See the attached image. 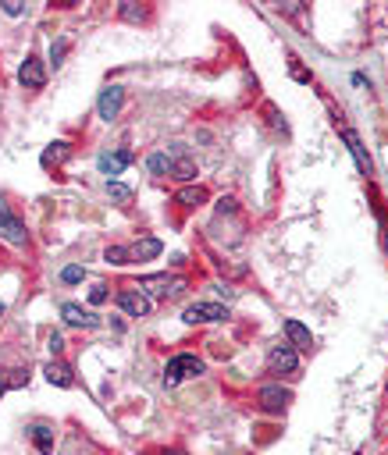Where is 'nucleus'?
I'll return each mask as SVG.
<instances>
[{
  "label": "nucleus",
  "mask_w": 388,
  "mask_h": 455,
  "mask_svg": "<svg viewBox=\"0 0 388 455\" xmlns=\"http://www.w3.org/2000/svg\"><path fill=\"white\" fill-rule=\"evenodd\" d=\"M161 256V242L157 238H143L139 246H132V260H154Z\"/></svg>",
  "instance_id": "nucleus-14"
},
{
  "label": "nucleus",
  "mask_w": 388,
  "mask_h": 455,
  "mask_svg": "<svg viewBox=\"0 0 388 455\" xmlns=\"http://www.w3.org/2000/svg\"><path fill=\"white\" fill-rule=\"evenodd\" d=\"M143 285H146V288H154V292H157V295H168V292H175V288H168V285H171V281H168V278H164V274H161V278H146V281H143Z\"/></svg>",
  "instance_id": "nucleus-22"
},
{
  "label": "nucleus",
  "mask_w": 388,
  "mask_h": 455,
  "mask_svg": "<svg viewBox=\"0 0 388 455\" xmlns=\"http://www.w3.org/2000/svg\"><path fill=\"white\" fill-rule=\"evenodd\" d=\"M129 164H132L129 149H118V154H104V157H100V171H104V174H122Z\"/></svg>",
  "instance_id": "nucleus-10"
},
{
  "label": "nucleus",
  "mask_w": 388,
  "mask_h": 455,
  "mask_svg": "<svg viewBox=\"0 0 388 455\" xmlns=\"http://www.w3.org/2000/svg\"><path fill=\"white\" fill-rule=\"evenodd\" d=\"M89 302H93V306H100V302H107V285H97L93 292H89Z\"/></svg>",
  "instance_id": "nucleus-26"
},
{
  "label": "nucleus",
  "mask_w": 388,
  "mask_h": 455,
  "mask_svg": "<svg viewBox=\"0 0 388 455\" xmlns=\"http://www.w3.org/2000/svg\"><path fill=\"white\" fill-rule=\"evenodd\" d=\"M122 18L139 22V18H146V11H143V8H136V4H122Z\"/></svg>",
  "instance_id": "nucleus-25"
},
{
  "label": "nucleus",
  "mask_w": 388,
  "mask_h": 455,
  "mask_svg": "<svg viewBox=\"0 0 388 455\" xmlns=\"http://www.w3.org/2000/svg\"><path fill=\"white\" fill-rule=\"evenodd\" d=\"M171 178H178V181H193V178H196V160L186 157V154L171 157Z\"/></svg>",
  "instance_id": "nucleus-12"
},
{
  "label": "nucleus",
  "mask_w": 388,
  "mask_h": 455,
  "mask_svg": "<svg viewBox=\"0 0 388 455\" xmlns=\"http://www.w3.org/2000/svg\"><path fill=\"white\" fill-rule=\"evenodd\" d=\"M267 367H271V374H292L300 367V356H296L292 345H275L271 356H267Z\"/></svg>",
  "instance_id": "nucleus-3"
},
{
  "label": "nucleus",
  "mask_w": 388,
  "mask_h": 455,
  "mask_svg": "<svg viewBox=\"0 0 388 455\" xmlns=\"http://www.w3.org/2000/svg\"><path fill=\"white\" fill-rule=\"evenodd\" d=\"M228 310L221 306V302H193V306L186 310V320L189 324H211V320H225Z\"/></svg>",
  "instance_id": "nucleus-4"
},
{
  "label": "nucleus",
  "mask_w": 388,
  "mask_h": 455,
  "mask_svg": "<svg viewBox=\"0 0 388 455\" xmlns=\"http://www.w3.org/2000/svg\"><path fill=\"white\" fill-rule=\"evenodd\" d=\"M218 210H221V214H232L235 203H232V199H221V203H218Z\"/></svg>",
  "instance_id": "nucleus-30"
},
{
  "label": "nucleus",
  "mask_w": 388,
  "mask_h": 455,
  "mask_svg": "<svg viewBox=\"0 0 388 455\" xmlns=\"http://www.w3.org/2000/svg\"><path fill=\"white\" fill-rule=\"evenodd\" d=\"M289 402H292V391H289V388H278V384L260 388V406H264L267 413H282Z\"/></svg>",
  "instance_id": "nucleus-8"
},
{
  "label": "nucleus",
  "mask_w": 388,
  "mask_h": 455,
  "mask_svg": "<svg viewBox=\"0 0 388 455\" xmlns=\"http://www.w3.org/2000/svg\"><path fill=\"white\" fill-rule=\"evenodd\" d=\"M18 82L25 89H43L47 85V68H43V60L40 57H25V65L18 72Z\"/></svg>",
  "instance_id": "nucleus-7"
},
{
  "label": "nucleus",
  "mask_w": 388,
  "mask_h": 455,
  "mask_svg": "<svg viewBox=\"0 0 388 455\" xmlns=\"http://www.w3.org/2000/svg\"><path fill=\"white\" fill-rule=\"evenodd\" d=\"M61 317H65L72 327H97V317L89 313V310H82L79 302H65V306H61Z\"/></svg>",
  "instance_id": "nucleus-9"
},
{
  "label": "nucleus",
  "mask_w": 388,
  "mask_h": 455,
  "mask_svg": "<svg viewBox=\"0 0 388 455\" xmlns=\"http://www.w3.org/2000/svg\"><path fill=\"white\" fill-rule=\"evenodd\" d=\"M4 11H8L11 18H18V15L25 11V4H22V0H8V4H4Z\"/></svg>",
  "instance_id": "nucleus-27"
},
{
  "label": "nucleus",
  "mask_w": 388,
  "mask_h": 455,
  "mask_svg": "<svg viewBox=\"0 0 388 455\" xmlns=\"http://www.w3.org/2000/svg\"><path fill=\"white\" fill-rule=\"evenodd\" d=\"M47 381L57 384V388H72V370L65 367V363H47Z\"/></svg>",
  "instance_id": "nucleus-13"
},
{
  "label": "nucleus",
  "mask_w": 388,
  "mask_h": 455,
  "mask_svg": "<svg viewBox=\"0 0 388 455\" xmlns=\"http://www.w3.org/2000/svg\"><path fill=\"white\" fill-rule=\"evenodd\" d=\"M161 455H182V452H161Z\"/></svg>",
  "instance_id": "nucleus-31"
},
{
  "label": "nucleus",
  "mask_w": 388,
  "mask_h": 455,
  "mask_svg": "<svg viewBox=\"0 0 388 455\" xmlns=\"http://www.w3.org/2000/svg\"><path fill=\"white\" fill-rule=\"evenodd\" d=\"M150 171H154L157 178L171 174V157H164V154H154V157H150Z\"/></svg>",
  "instance_id": "nucleus-21"
},
{
  "label": "nucleus",
  "mask_w": 388,
  "mask_h": 455,
  "mask_svg": "<svg viewBox=\"0 0 388 455\" xmlns=\"http://www.w3.org/2000/svg\"><path fill=\"white\" fill-rule=\"evenodd\" d=\"M118 306H122V313H125V317H146V313L154 310V302L146 299L143 292L129 288V292H122V295H118Z\"/></svg>",
  "instance_id": "nucleus-6"
},
{
  "label": "nucleus",
  "mask_w": 388,
  "mask_h": 455,
  "mask_svg": "<svg viewBox=\"0 0 388 455\" xmlns=\"http://www.w3.org/2000/svg\"><path fill=\"white\" fill-rule=\"evenodd\" d=\"M33 441H36V448L47 455V452L54 448V431L47 427V423H36V427H33Z\"/></svg>",
  "instance_id": "nucleus-16"
},
{
  "label": "nucleus",
  "mask_w": 388,
  "mask_h": 455,
  "mask_svg": "<svg viewBox=\"0 0 388 455\" xmlns=\"http://www.w3.org/2000/svg\"><path fill=\"white\" fill-rule=\"evenodd\" d=\"M122 104H125V89H122V85H107L104 93H100V100H97V114H100L104 121H111V117H118Z\"/></svg>",
  "instance_id": "nucleus-5"
},
{
  "label": "nucleus",
  "mask_w": 388,
  "mask_h": 455,
  "mask_svg": "<svg viewBox=\"0 0 388 455\" xmlns=\"http://www.w3.org/2000/svg\"><path fill=\"white\" fill-rule=\"evenodd\" d=\"M61 349H65V338H61V335H50V352L57 356V352H61Z\"/></svg>",
  "instance_id": "nucleus-28"
},
{
  "label": "nucleus",
  "mask_w": 388,
  "mask_h": 455,
  "mask_svg": "<svg viewBox=\"0 0 388 455\" xmlns=\"http://www.w3.org/2000/svg\"><path fill=\"white\" fill-rule=\"evenodd\" d=\"M82 274H86L82 267H65V270H61V281H65V285H79Z\"/></svg>",
  "instance_id": "nucleus-24"
},
{
  "label": "nucleus",
  "mask_w": 388,
  "mask_h": 455,
  "mask_svg": "<svg viewBox=\"0 0 388 455\" xmlns=\"http://www.w3.org/2000/svg\"><path fill=\"white\" fill-rule=\"evenodd\" d=\"M65 157H68V142H54L47 154H43V164H47V167H50V164H61Z\"/></svg>",
  "instance_id": "nucleus-18"
},
{
  "label": "nucleus",
  "mask_w": 388,
  "mask_h": 455,
  "mask_svg": "<svg viewBox=\"0 0 388 455\" xmlns=\"http://www.w3.org/2000/svg\"><path fill=\"white\" fill-rule=\"evenodd\" d=\"M0 238H8L11 246H25V238H29V231H25V224L11 214V210L0 203Z\"/></svg>",
  "instance_id": "nucleus-2"
},
{
  "label": "nucleus",
  "mask_w": 388,
  "mask_h": 455,
  "mask_svg": "<svg viewBox=\"0 0 388 455\" xmlns=\"http://www.w3.org/2000/svg\"><path fill=\"white\" fill-rule=\"evenodd\" d=\"M104 260H107V263H132V249H129V246H107Z\"/></svg>",
  "instance_id": "nucleus-17"
},
{
  "label": "nucleus",
  "mask_w": 388,
  "mask_h": 455,
  "mask_svg": "<svg viewBox=\"0 0 388 455\" xmlns=\"http://www.w3.org/2000/svg\"><path fill=\"white\" fill-rule=\"evenodd\" d=\"M346 135V142H349V149H353V157H356V164H360V171H371V160H367V154H364V146H360V139H356V132H342Z\"/></svg>",
  "instance_id": "nucleus-15"
},
{
  "label": "nucleus",
  "mask_w": 388,
  "mask_h": 455,
  "mask_svg": "<svg viewBox=\"0 0 388 455\" xmlns=\"http://www.w3.org/2000/svg\"><path fill=\"white\" fill-rule=\"evenodd\" d=\"M178 203L200 206V203H207V192H203V189H182V192H178Z\"/></svg>",
  "instance_id": "nucleus-20"
},
{
  "label": "nucleus",
  "mask_w": 388,
  "mask_h": 455,
  "mask_svg": "<svg viewBox=\"0 0 388 455\" xmlns=\"http://www.w3.org/2000/svg\"><path fill=\"white\" fill-rule=\"evenodd\" d=\"M8 388H11V377H8L4 370H0V399H4V391H8Z\"/></svg>",
  "instance_id": "nucleus-29"
},
{
  "label": "nucleus",
  "mask_w": 388,
  "mask_h": 455,
  "mask_svg": "<svg viewBox=\"0 0 388 455\" xmlns=\"http://www.w3.org/2000/svg\"><path fill=\"white\" fill-rule=\"evenodd\" d=\"M0 320H4V306H0Z\"/></svg>",
  "instance_id": "nucleus-32"
},
{
  "label": "nucleus",
  "mask_w": 388,
  "mask_h": 455,
  "mask_svg": "<svg viewBox=\"0 0 388 455\" xmlns=\"http://www.w3.org/2000/svg\"><path fill=\"white\" fill-rule=\"evenodd\" d=\"M65 53H68V40H57V43L50 47V60H54V68L65 60Z\"/></svg>",
  "instance_id": "nucleus-23"
},
{
  "label": "nucleus",
  "mask_w": 388,
  "mask_h": 455,
  "mask_svg": "<svg viewBox=\"0 0 388 455\" xmlns=\"http://www.w3.org/2000/svg\"><path fill=\"white\" fill-rule=\"evenodd\" d=\"M107 196H111V199H118V203L125 206V203L132 199V189H129V185H122V181H107Z\"/></svg>",
  "instance_id": "nucleus-19"
},
{
  "label": "nucleus",
  "mask_w": 388,
  "mask_h": 455,
  "mask_svg": "<svg viewBox=\"0 0 388 455\" xmlns=\"http://www.w3.org/2000/svg\"><path fill=\"white\" fill-rule=\"evenodd\" d=\"M200 374H203V359H196V356H175V359H168V367H164V384L175 388V384H182L189 377H200Z\"/></svg>",
  "instance_id": "nucleus-1"
},
{
  "label": "nucleus",
  "mask_w": 388,
  "mask_h": 455,
  "mask_svg": "<svg viewBox=\"0 0 388 455\" xmlns=\"http://www.w3.org/2000/svg\"><path fill=\"white\" fill-rule=\"evenodd\" d=\"M285 335H289L292 349H310V345H314L310 331H307V327H303L300 320H285Z\"/></svg>",
  "instance_id": "nucleus-11"
}]
</instances>
